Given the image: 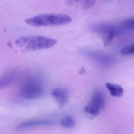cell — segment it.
Segmentation results:
<instances>
[{
	"instance_id": "5",
	"label": "cell",
	"mask_w": 134,
	"mask_h": 134,
	"mask_svg": "<svg viewBox=\"0 0 134 134\" xmlns=\"http://www.w3.org/2000/svg\"><path fill=\"white\" fill-rule=\"evenodd\" d=\"M105 105V99L104 93L101 90H95L84 110L91 115L97 116L103 111Z\"/></svg>"
},
{
	"instance_id": "3",
	"label": "cell",
	"mask_w": 134,
	"mask_h": 134,
	"mask_svg": "<svg viewBox=\"0 0 134 134\" xmlns=\"http://www.w3.org/2000/svg\"><path fill=\"white\" fill-rule=\"evenodd\" d=\"M44 89L41 81L34 77L26 79L22 83L19 90L20 97L26 100H33L40 97Z\"/></svg>"
},
{
	"instance_id": "9",
	"label": "cell",
	"mask_w": 134,
	"mask_h": 134,
	"mask_svg": "<svg viewBox=\"0 0 134 134\" xmlns=\"http://www.w3.org/2000/svg\"><path fill=\"white\" fill-rule=\"evenodd\" d=\"M51 124L50 121L47 120H34L24 122L19 124L17 127L18 130L25 129L36 126H48Z\"/></svg>"
},
{
	"instance_id": "7",
	"label": "cell",
	"mask_w": 134,
	"mask_h": 134,
	"mask_svg": "<svg viewBox=\"0 0 134 134\" xmlns=\"http://www.w3.org/2000/svg\"><path fill=\"white\" fill-rule=\"evenodd\" d=\"M52 94L60 108L63 107L68 102L69 93L66 89L63 88H55L53 91Z\"/></svg>"
},
{
	"instance_id": "8",
	"label": "cell",
	"mask_w": 134,
	"mask_h": 134,
	"mask_svg": "<svg viewBox=\"0 0 134 134\" xmlns=\"http://www.w3.org/2000/svg\"><path fill=\"white\" fill-rule=\"evenodd\" d=\"M19 73L16 71H11L0 75V89L12 85L17 80Z\"/></svg>"
},
{
	"instance_id": "11",
	"label": "cell",
	"mask_w": 134,
	"mask_h": 134,
	"mask_svg": "<svg viewBox=\"0 0 134 134\" xmlns=\"http://www.w3.org/2000/svg\"><path fill=\"white\" fill-rule=\"evenodd\" d=\"M60 124L65 128H71L75 126V122L72 117L67 116L61 120Z\"/></svg>"
},
{
	"instance_id": "12",
	"label": "cell",
	"mask_w": 134,
	"mask_h": 134,
	"mask_svg": "<svg viewBox=\"0 0 134 134\" xmlns=\"http://www.w3.org/2000/svg\"><path fill=\"white\" fill-rule=\"evenodd\" d=\"M122 25L125 29L134 30V17L129 18L124 20Z\"/></svg>"
},
{
	"instance_id": "10",
	"label": "cell",
	"mask_w": 134,
	"mask_h": 134,
	"mask_svg": "<svg viewBox=\"0 0 134 134\" xmlns=\"http://www.w3.org/2000/svg\"><path fill=\"white\" fill-rule=\"evenodd\" d=\"M105 87L113 97H120L122 96L124 93L123 88L120 85L107 83L105 84Z\"/></svg>"
},
{
	"instance_id": "4",
	"label": "cell",
	"mask_w": 134,
	"mask_h": 134,
	"mask_svg": "<svg viewBox=\"0 0 134 134\" xmlns=\"http://www.w3.org/2000/svg\"><path fill=\"white\" fill-rule=\"evenodd\" d=\"M91 29L93 32L102 37L105 46L108 45L115 36L121 33L120 29L115 26L104 23L93 24Z\"/></svg>"
},
{
	"instance_id": "14",
	"label": "cell",
	"mask_w": 134,
	"mask_h": 134,
	"mask_svg": "<svg viewBox=\"0 0 134 134\" xmlns=\"http://www.w3.org/2000/svg\"><path fill=\"white\" fill-rule=\"evenodd\" d=\"M94 0H86L85 3V6L89 8L90 6H92L94 3Z\"/></svg>"
},
{
	"instance_id": "2",
	"label": "cell",
	"mask_w": 134,
	"mask_h": 134,
	"mask_svg": "<svg viewBox=\"0 0 134 134\" xmlns=\"http://www.w3.org/2000/svg\"><path fill=\"white\" fill-rule=\"evenodd\" d=\"M55 39L40 36L23 37L16 40V44L20 47H24L28 51H36L49 48L56 44Z\"/></svg>"
},
{
	"instance_id": "6",
	"label": "cell",
	"mask_w": 134,
	"mask_h": 134,
	"mask_svg": "<svg viewBox=\"0 0 134 134\" xmlns=\"http://www.w3.org/2000/svg\"><path fill=\"white\" fill-rule=\"evenodd\" d=\"M86 55L98 63L104 66H112L116 64L117 62L115 57L102 53L88 51L86 52Z\"/></svg>"
},
{
	"instance_id": "13",
	"label": "cell",
	"mask_w": 134,
	"mask_h": 134,
	"mask_svg": "<svg viewBox=\"0 0 134 134\" xmlns=\"http://www.w3.org/2000/svg\"><path fill=\"white\" fill-rule=\"evenodd\" d=\"M120 53L124 55H134V44L123 48L120 51Z\"/></svg>"
},
{
	"instance_id": "1",
	"label": "cell",
	"mask_w": 134,
	"mask_h": 134,
	"mask_svg": "<svg viewBox=\"0 0 134 134\" xmlns=\"http://www.w3.org/2000/svg\"><path fill=\"white\" fill-rule=\"evenodd\" d=\"M72 21L71 17L62 14H41L27 19L25 22L33 26H51L68 24Z\"/></svg>"
}]
</instances>
